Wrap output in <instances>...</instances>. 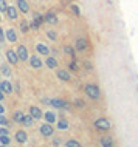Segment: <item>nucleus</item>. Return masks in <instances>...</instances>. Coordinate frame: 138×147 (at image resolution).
<instances>
[{"instance_id": "1", "label": "nucleus", "mask_w": 138, "mask_h": 147, "mask_svg": "<svg viewBox=\"0 0 138 147\" xmlns=\"http://www.w3.org/2000/svg\"><path fill=\"white\" fill-rule=\"evenodd\" d=\"M84 93H85V96L90 98L92 101H99L101 96H102L99 85L93 84V82H89V84L84 85Z\"/></svg>"}, {"instance_id": "2", "label": "nucleus", "mask_w": 138, "mask_h": 147, "mask_svg": "<svg viewBox=\"0 0 138 147\" xmlns=\"http://www.w3.org/2000/svg\"><path fill=\"white\" fill-rule=\"evenodd\" d=\"M93 127H95V130H98V132H109V130L112 129V122H110L109 118L101 116V118L95 119Z\"/></svg>"}, {"instance_id": "3", "label": "nucleus", "mask_w": 138, "mask_h": 147, "mask_svg": "<svg viewBox=\"0 0 138 147\" xmlns=\"http://www.w3.org/2000/svg\"><path fill=\"white\" fill-rule=\"evenodd\" d=\"M45 104L53 105L54 109H70V104L62 99H45Z\"/></svg>"}, {"instance_id": "4", "label": "nucleus", "mask_w": 138, "mask_h": 147, "mask_svg": "<svg viewBox=\"0 0 138 147\" xmlns=\"http://www.w3.org/2000/svg\"><path fill=\"white\" fill-rule=\"evenodd\" d=\"M45 22V19H44V16L42 14H34V17H33V22L30 23V28L31 30H37V28H41V25Z\"/></svg>"}, {"instance_id": "5", "label": "nucleus", "mask_w": 138, "mask_h": 147, "mask_svg": "<svg viewBox=\"0 0 138 147\" xmlns=\"http://www.w3.org/2000/svg\"><path fill=\"white\" fill-rule=\"evenodd\" d=\"M74 48H76L78 51H87L89 48V40L85 37H79V39H76V42H74Z\"/></svg>"}, {"instance_id": "6", "label": "nucleus", "mask_w": 138, "mask_h": 147, "mask_svg": "<svg viewBox=\"0 0 138 147\" xmlns=\"http://www.w3.org/2000/svg\"><path fill=\"white\" fill-rule=\"evenodd\" d=\"M16 51H17V56H19V59H20L22 62L30 61V54H28V50H26L25 45H19Z\"/></svg>"}, {"instance_id": "7", "label": "nucleus", "mask_w": 138, "mask_h": 147, "mask_svg": "<svg viewBox=\"0 0 138 147\" xmlns=\"http://www.w3.org/2000/svg\"><path fill=\"white\" fill-rule=\"evenodd\" d=\"M53 132H54V129H53V125H51L50 122H45V124L41 125V133H42V136L50 138V136H53Z\"/></svg>"}, {"instance_id": "8", "label": "nucleus", "mask_w": 138, "mask_h": 147, "mask_svg": "<svg viewBox=\"0 0 138 147\" xmlns=\"http://www.w3.org/2000/svg\"><path fill=\"white\" fill-rule=\"evenodd\" d=\"M6 59L9 61V63H13V65H16L20 59H19L17 56V51H14V50H8L6 51Z\"/></svg>"}, {"instance_id": "9", "label": "nucleus", "mask_w": 138, "mask_h": 147, "mask_svg": "<svg viewBox=\"0 0 138 147\" xmlns=\"http://www.w3.org/2000/svg\"><path fill=\"white\" fill-rule=\"evenodd\" d=\"M56 76H57L59 81H62V82H68L70 79H72V76H70L68 71H67V70H61V68L56 71Z\"/></svg>"}, {"instance_id": "10", "label": "nucleus", "mask_w": 138, "mask_h": 147, "mask_svg": "<svg viewBox=\"0 0 138 147\" xmlns=\"http://www.w3.org/2000/svg\"><path fill=\"white\" fill-rule=\"evenodd\" d=\"M16 141H17L19 144H25V142L28 141V135H26L25 130H19V132H16Z\"/></svg>"}, {"instance_id": "11", "label": "nucleus", "mask_w": 138, "mask_h": 147, "mask_svg": "<svg viewBox=\"0 0 138 147\" xmlns=\"http://www.w3.org/2000/svg\"><path fill=\"white\" fill-rule=\"evenodd\" d=\"M44 19H45L47 23H50V25H57V22H59L57 16L54 14V13H47V14H44Z\"/></svg>"}, {"instance_id": "12", "label": "nucleus", "mask_w": 138, "mask_h": 147, "mask_svg": "<svg viewBox=\"0 0 138 147\" xmlns=\"http://www.w3.org/2000/svg\"><path fill=\"white\" fill-rule=\"evenodd\" d=\"M30 65H31V68H34V70H39V68H42V65H44V62L41 61L37 56H31L30 57Z\"/></svg>"}, {"instance_id": "13", "label": "nucleus", "mask_w": 138, "mask_h": 147, "mask_svg": "<svg viewBox=\"0 0 138 147\" xmlns=\"http://www.w3.org/2000/svg\"><path fill=\"white\" fill-rule=\"evenodd\" d=\"M99 146H102V147H112V146H115V141H113L112 136H101L99 138Z\"/></svg>"}, {"instance_id": "14", "label": "nucleus", "mask_w": 138, "mask_h": 147, "mask_svg": "<svg viewBox=\"0 0 138 147\" xmlns=\"http://www.w3.org/2000/svg\"><path fill=\"white\" fill-rule=\"evenodd\" d=\"M36 51L39 54H42V56H48L51 50L45 45V43H36Z\"/></svg>"}, {"instance_id": "15", "label": "nucleus", "mask_w": 138, "mask_h": 147, "mask_svg": "<svg viewBox=\"0 0 138 147\" xmlns=\"http://www.w3.org/2000/svg\"><path fill=\"white\" fill-rule=\"evenodd\" d=\"M30 115H31L34 119H41L42 116H44L42 110L39 109V107H36V105H31V107H30Z\"/></svg>"}, {"instance_id": "16", "label": "nucleus", "mask_w": 138, "mask_h": 147, "mask_svg": "<svg viewBox=\"0 0 138 147\" xmlns=\"http://www.w3.org/2000/svg\"><path fill=\"white\" fill-rule=\"evenodd\" d=\"M17 9L20 11V13L26 14V13L30 11V5H28V2H26V0H17Z\"/></svg>"}, {"instance_id": "17", "label": "nucleus", "mask_w": 138, "mask_h": 147, "mask_svg": "<svg viewBox=\"0 0 138 147\" xmlns=\"http://www.w3.org/2000/svg\"><path fill=\"white\" fill-rule=\"evenodd\" d=\"M45 65L48 67V68L51 70H54V68H57V59L56 57H53V56H50V57H47V61H45Z\"/></svg>"}, {"instance_id": "18", "label": "nucleus", "mask_w": 138, "mask_h": 147, "mask_svg": "<svg viewBox=\"0 0 138 147\" xmlns=\"http://www.w3.org/2000/svg\"><path fill=\"white\" fill-rule=\"evenodd\" d=\"M5 36H6V40H9V42H16V40H17V34H16V31L13 28H8L5 31Z\"/></svg>"}, {"instance_id": "19", "label": "nucleus", "mask_w": 138, "mask_h": 147, "mask_svg": "<svg viewBox=\"0 0 138 147\" xmlns=\"http://www.w3.org/2000/svg\"><path fill=\"white\" fill-rule=\"evenodd\" d=\"M2 91L6 94H11L13 93V84H11L9 81H3L2 82Z\"/></svg>"}, {"instance_id": "20", "label": "nucleus", "mask_w": 138, "mask_h": 147, "mask_svg": "<svg viewBox=\"0 0 138 147\" xmlns=\"http://www.w3.org/2000/svg\"><path fill=\"white\" fill-rule=\"evenodd\" d=\"M76 51H78V50H76V48H73L72 45H65V47H64V53H65V54H68V56L72 57V59L76 57Z\"/></svg>"}, {"instance_id": "21", "label": "nucleus", "mask_w": 138, "mask_h": 147, "mask_svg": "<svg viewBox=\"0 0 138 147\" xmlns=\"http://www.w3.org/2000/svg\"><path fill=\"white\" fill-rule=\"evenodd\" d=\"M6 14H8V17H9L11 20H16V19H17V9H16L14 6H8Z\"/></svg>"}, {"instance_id": "22", "label": "nucleus", "mask_w": 138, "mask_h": 147, "mask_svg": "<svg viewBox=\"0 0 138 147\" xmlns=\"http://www.w3.org/2000/svg\"><path fill=\"white\" fill-rule=\"evenodd\" d=\"M34 121H36V119H34L33 116H31V115H25V118H23V122H22V125L31 127V125L34 124Z\"/></svg>"}, {"instance_id": "23", "label": "nucleus", "mask_w": 138, "mask_h": 147, "mask_svg": "<svg viewBox=\"0 0 138 147\" xmlns=\"http://www.w3.org/2000/svg\"><path fill=\"white\" fill-rule=\"evenodd\" d=\"M44 118L47 122H50V124H53L54 121H56V115H54V112H47L44 113Z\"/></svg>"}, {"instance_id": "24", "label": "nucleus", "mask_w": 138, "mask_h": 147, "mask_svg": "<svg viewBox=\"0 0 138 147\" xmlns=\"http://www.w3.org/2000/svg\"><path fill=\"white\" fill-rule=\"evenodd\" d=\"M68 127H70L68 121H65V119H59L57 121V129L59 130H68Z\"/></svg>"}, {"instance_id": "25", "label": "nucleus", "mask_w": 138, "mask_h": 147, "mask_svg": "<svg viewBox=\"0 0 138 147\" xmlns=\"http://www.w3.org/2000/svg\"><path fill=\"white\" fill-rule=\"evenodd\" d=\"M0 144H3V146H9V144H11V138H9V135H0Z\"/></svg>"}, {"instance_id": "26", "label": "nucleus", "mask_w": 138, "mask_h": 147, "mask_svg": "<svg viewBox=\"0 0 138 147\" xmlns=\"http://www.w3.org/2000/svg\"><path fill=\"white\" fill-rule=\"evenodd\" d=\"M13 118H14V121L17 122V124H22V122H23V118H25V115H23L22 112H16Z\"/></svg>"}, {"instance_id": "27", "label": "nucleus", "mask_w": 138, "mask_h": 147, "mask_svg": "<svg viewBox=\"0 0 138 147\" xmlns=\"http://www.w3.org/2000/svg\"><path fill=\"white\" fill-rule=\"evenodd\" d=\"M47 37H48L50 40L56 42V40H57V34H56V31H53V30H48V31H47Z\"/></svg>"}, {"instance_id": "28", "label": "nucleus", "mask_w": 138, "mask_h": 147, "mask_svg": "<svg viewBox=\"0 0 138 147\" xmlns=\"http://www.w3.org/2000/svg\"><path fill=\"white\" fill-rule=\"evenodd\" d=\"M65 146H67V147H79L81 142L76 141V140H68V141L65 142Z\"/></svg>"}, {"instance_id": "29", "label": "nucleus", "mask_w": 138, "mask_h": 147, "mask_svg": "<svg viewBox=\"0 0 138 147\" xmlns=\"http://www.w3.org/2000/svg\"><path fill=\"white\" fill-rule=\"evenodd\" d=\"M28 30H30L28 22H26V20H22V22H20V31H22V33H28Z\"/></svg>"}, {"instance_id": "30", "label": "nucleus", "mask_w": 138, "mask_h": 147, "mask_svg": "<svg viewBox=\"0 0 138 147\" xmlns=\"http://www.w3.org/2000/svg\"><path fill=\"white\" fill-rule=\"evenodd\" d=\"M68 68L72 70V71H78V68H79V67H78V63H76V61H74V59L68 63Z\"/></svg>"}, {"instance_id": "31", "label": "nucleus", "mask_w": 138, "mask_h": 147, "mask_svg": "<svg viewBox=\"0 0 138 147\" xmlns=\"http://www.w3.org/2000/svg\"><path fill=\"white\" fill-rule=\"evenodd\" d=\"M6 9H8L6 0H0V13H2V11H6Z\"/></svg>"}, {"instance_id": "32", "label": "nucleus", "mask_w": 138, "mask_h": 147, "mask_svg": "<svg viewBox=\"0 0 138 147\" xmlns=\"http://www.w3.org/2000/svg\"><path fill=\"white\" fill-rule=\"evenodd\" d=\"M70 9H72L76 16H81V11H79V8H78L76 5H70Z\"/></svg>"}, {"instance_id": "33", "label": "nucleus", "mask_w": 138, "mask_h": 147, "mask_svg": "<svg viewBox=\"0 0 138 147\" xmlns=\"http://www.w3.org/2000/svg\"><path fill=\"white\" fill-rule=\"evenodd\" d=\"M8 124H9V121H8L3 115H0V125H8Z\"/></svg>"}, {"instance_id": "34", "label": "nucleus", "mask_w": 138, "mask_h": 147, "mask_svg": "<svg viewBox=\"0 0 138 147\" xmlns=\"http://www.w3.org/2000/svg\"><path fill=\"white\" fill-rule=\"evenodd\" d=\"M2 71H3V73H5V74H6L8 78L11 76V71H9V68H8L6 65H2Z\"/></svg>"}, {"instance_id": "35", "label": "nucleus", "mask_w": 138, "mask_h": 147, "mask_svg": "<svg viewBox=\"0 0 138 147\" xmlns=\"http://www.w3.org/2000/svg\"><path fill=\"white\" fill-rule=\"evenodd\" d=\"M0 135H9V129L8 127H0Z\"/></svg>"}, {"instance_id": "36", "label": "nucleus", "mask_w": 138, "mask_h": 147, "mask_svg": "<svg viewBox=\"0 0 138 147\" xmlns=\"http://www.w3.org/2000/svg\"><path fill=\"white\" fill-rule=\"evenodd\" d=\"M84 68H85V70H89V71H92V70H93V67H92V63H90V62L85 61V62H84Z\"/></svg>"}, {"instance_id": "37", "label": "nucleus", "mask_w": 138, "mask_h": 147, "mask_svg": "<svg viewBox=\"0 0 138 147\" xmlns=\"http://www.w3.org/2000/svg\"><path fill=\"white\" fill-rule=\"evenodd\" d=\"M5 40H6V36H5V33H3L2 30H0V42L3 43V42H5Z\"/></svg>"}, {"instance_id": "38", "label": "nucleus", "mask_w": 138, "mask_h": 147, "mask_svg": "<svg viewBox=\"0 0 138 147\" xmlns=\"http://www.w3.org/2000/svg\"><path fill=\"white\" fill-rule=\"evenodd\" d=\"M53 146H62V141L59 140V138H54V140H53Z\"/></svg>"}, {"instance_id": "39", "label": "nucleus", "mask_w": 138, "mask_h": 147, "mask_svg": "<svg viewBox=\"0 0 138 147\" xmlns=\"http://www.w3.org/2000/svg\"><path fill=\"white\" fill-rule=\"evenodd\" d=\"M3 113H5V107L0 104V115H3Z\"/></svg>"}, {"instance_id": "40", "label": "nucleus", "mask_w": 138, "mask_h": 147, "mask_svg": "<svg viewBox=\"0 0 138 147\" xmlns=\"http://www.w3.org/2000/svg\"><path fill=\"white\" fill-rule=\"evenodd\" d=\"M3 99V91H0V101Z\"/></svg>"}, {"instance_id": "41", "label": "nucleus", "mask_w": 138, "mask_h": 147, "mask_svg": "<svg viewBox=\"0 0 138 147\" xmlns=\"http://www.w3.org/2000/svg\"><path fill=\"white\" fill-rule=\"evenodd\" d=\"M0 91H2V82H0Z\"/></svg>"}]
</instances>
